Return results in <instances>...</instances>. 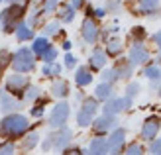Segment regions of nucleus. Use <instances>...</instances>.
Wrapping results in <instances>:
<instances>
[{"label": "nucleus", "mask_w": 161, "mask_h": 155, "mask_svg": "<svg viewBox=\"0 0 161 155\" xmlns=\"http://www.w3.org/2000/svg\"><path fill=\"white\" fill-rule=\"evenodd\" d=\"M159 98H161V85H159Z\"/></svg>", "instance_id": "obj_49"}, {"label": "nucleus", "mask_w": 161, "mask_h": 155, "mask_svg": "<svg viewBox=\"0 0 161 155\" xmlns=\"http://www.w3.org/2000/svg\"><path fill=\"white\" fill-rule=\"evenodd\" d=\"M110 149H108V141L106 137H92L91 143H88V147L85 151V155H108Z\"/></svg>", "instance_id": "obj_13"}, {"label": "nucleus", "mask_w": 161, "mask_h": 155, "mask_svg": "<svg viewBox=\"0 0 161 155\" xmlns=\"http://www.w3.org/2000/svg\"><path fill=\"white\" fill-rule=\"evenodd\" d=\"M51 145H53V143H51V136H47L45 140L42 141V149H43V151H49V149H51Z\"/></svg>", "instance_id": "obj_41"}, {"label": "nucleus", "mask_w": 161, "mask_h": 155, "mask_svg": "<svg viewBox=\"0 0 161 155\" xmlns=\"http://www.w3.org/2000/svg\"><path fill=\"white\" fill-rule=\"evenodd\" d=\"M88 65H91V69H94V71L104 69V65H106V53H104L102 49H94V51L91 53Z\"/></svg>", "instance_id": "obj_16"}, {"label": "nucleus", "mask_w": 161, "mask_h": 155, "mask_svg": "<svg viewBox=\"0 0 161 155\" xmlns=\"http://www.w3.org/2000/svg\"><path fill=\"white\" fill-rule=\"evenodd\" d=\"M10 2H16V0H10Z\"/></svg>", "instance_id": "obj_50"}, {"label": "nucleus", "mask_w": 161, "mask_h": 155, "mask_svg": "<svg viewBox=\"0 0 161 155\" xmlns=\"http://www.w3.org/2000/svg\"><path fill=\"white\" fill-rule=\"evenodd\" d=\"M39 92H42V91H39L37 86H28V88H26V94H24V100H26V102L37 100V98H39Z\"/></svg>", "instance_id": "obj_29"}, {"label": "nucleus", "mask_w": 161, "mask_h": 155, "mask_svg": "<svg viewBox=\"0 0 161 155\" xmlns=\"http://www.w3.org/2000/svg\"><path fill=\"white\" fill-rule=\"evenodd\" d=\"M59 0H43V12H53Z\"/></svg>", "instance_id": "obj_38"}, {"label": "nucleus", "mask_w": 161, "mask_h": 155, "mask_svg": "<svg viewBox=\"0 0 161 155\" xmlns=\"http://www.w3.org/2000/svg\"><path fill=\"white\" fill-rule=\"evenodd\" d=\"M159 130H161V120L157 116H149L146 122H143V126H142V140H146V141H153L157 134H159Z\"/></svg>", "instance_id": "obj_7"}, {"label": "nucleus", "mask_w": 161, "mask_h": 155, "mask_svg": "<svg viewBox=\"0 0 161 155\" xmlns=\"http://www.w3.org/2000/svg\"><path fill=\"white\" fill-rule=\"evenodd\" d=\"M20 102L14 98V96H10L8 92H2L0 94V110L2 112H14V110H18L20 108Z\"/></svg>", "instance_id": "obj_15"}, {"label": "nucleus", "mask_w": 161, "mask_h": 155, "mask_svg": "<svg viewBox=\"0 0 161 155\" xmlns=\"http://www.w3.org/2000/svg\"><path fill=\"white\" fill-rule=\"evenodd\" d=\"M116 80H118V73L114 71V67H112V69H106V71H102V83L112 85V83H116Z\"/></svg>", "instance_id": "obj_30"}, {"label": "nucleus", "mask_w": 161, "mask_h": 155, "mask_svg": "<svg viewBox=\"0 0 161 155\" xmlns=\"http://www.w3.org/2000/svg\"><path fill=\"white\" fill-rule=\"evenodd\" d=\"M73 18H75V10H73V8H65V10H63L61 12V20L63 22H73Z\"/></svg>", "instance_id": "obj_36"}, {"label": "nucleus", "mask_w": 161, "mask_h": 155, "mask_svg": "<svg viewBox=\"0 0 161 155\" xmlns=\"http://www.w3.org/2000/svg\"><path fill=\"white\" fill-rule=\"evenodd\" d=\"M8 63H12V55L8 51H0V71H2Z\"/></svg>", "instance_id": "obj_37"}, {"label": "nucleus", "mask_w": 161, "mask_h": 155, "mask_svg": "<svg viewBox=\"0 0 161 155\" xmlns=\"http://www.w3.org/2000/svg\"><path fill=\"white\" fill-rule=\"evenodd\" d=\"M22 6H12L10 10H6L4 16H2V22H4V31H14L16 26H18V22L20 20V16H22Z\"/></svg>", "instance_id": "obj_10"}, {"label": "nucleus", "mask_w": 161, "mask_h": 155, "mask_svg": "<svg viewBox=\"0 0 161 155\" xmlns=\"http://www.w3.org/2000/svg\"><path fill=\"white\" fill-rule=\"evenodd\" d=\"M0 155H16V147L12 141H6L0 145Z\"/></svg>", "instance_id": "obj_33"}, {"label": "nucleus", "mask_w": 161, "mask_h": 155, "mask_svg": "<svg viewBox=\"0 0 161 155\" xmlns=\"http://www.w3.org/2000/svg\"><path fill=\"white\" fill-rule=\"evenodd\" d=\"M75 83L79 86H86V85H91L92 83V73L88 71L86 67H79L77 73H75Z\"/></svg>", "instance_id": "obj_19"}, {"label": "nucleus", "mask_w": 161, "mask_h": 155, "mask_svg": "<svg viewBox=\"0 0 161 155\" xmlns=\"http://www.w3.org/2000/svg\"><path fill=\"white\" fill-rule=\"evenodd\" d=\"M132 108V98H128V96H122V98H116V96H112L110 100L104 102V116H116L118 112H124V110H130Z\"/></svg>", "instance_id": "obj_5"}, {"label": "nucleus", "mask_w": 161, "mask_h": 155, "mask_svg": "<svg viewBox=\"0 0 161 155\" xmlns=\"http://www.w3.org/2000/svg\"><path fill=\"white\" fill-rule=\"evenodd\" d=\"M143 75L151 80V86H155L157 80H161V67L159 65H147V67L143 69Z\"/></svg>", "instance_id": "obj_20"}, {"label": "nucleus", "mask_w": 161, "mask_h": 155, "mask_svg": "<svg viewBox=\"0 0 161 155\" xmlns=\"http://www.w3.org/2000/svg\"><path fill=\"white\" fill-rule=\"evenodd\" d=\"M157 6H159V0H140L138 10H140L142 14H151Z\"/></svg>", "instance_id": "obj_25"}, {"label": "nucleus", "mask_w": 161, "mask_h": 155, "mask_svg": "<svg viewBox=\"0 0 161 155\" xmlns=\"http://www.w3.org/2000/svg\"><path fill=\"white\" fill-rule=\"evenodd\" d=\"M80 34H83V39L86 43H94L96 39H98V26H96V22L86 18L83 22V28H80Z\"/></svg>", "instance_id": "obj_14"}, {"label": "nucleus", "mask_w": 161, "mask_h": 155, "mask_svg": "<svg viewBox=\"0 0 161 155\" xmlns=\"http://www.w3.org/2000/svg\"><path fill=\"white\" fill-rule=\"evenodd\" d=\"M43 34H45V36H55V34H59V22H49V24L45 26Z\"/></svg>", "instance_id": "obj_35"}, {"label": "nucleus", "mask_w": 161, "mask_h": 155, "mask_svg": "<svg viewBox=\"0 0 161 155\" xmlns=\"http://www.w3.org/2000/svg\"><path fill=\"white\" fill-rule=\"evenodd\" d=\"M75 65H77V57H73L71 53L65 55V67L67 69H75Z\"/></svg>", "instance_id": "obj_39"}, {"label": "nucleus", "mask_w": 161, "mask_h": 155, "mask_svg": "<svg viewBox=\"0 0 161 155\" xmlns=\"http://www.w3.org/2000/svg\"><path fill=\"white\" fill-rule=\"evenodd\" d=\"M12 67L16 73H28L36 67V57L31 53V49L22 47L16 51V55H12Z\"/></svg>", "instance_id": "obj_2"}, {"label": "nucleus", "mask_w": 161, "mask_h": 155, "mask_svg": "<svg viewBox=\"0 0 161 155\" xmlns=\"http://www.w3.org/2000/svg\"><path fill=\"white\" fill-rule=\"evenodd\" d=\"M31 116H34V118H42L43 116V106H36V108L31 110Z\"/></svg>", "instance_id": "obj_43"}, {"label": "nucleus", "mask_w": 161, "mask_h": 155, "mask_svg": "<svg viewBox=\"0 0 161 155\" xmlns=\"http://www.w3.org/2000/svg\"><path fill=\"white\" fill-rule=\"evenodd\" d=\"M51 94L55 96V98H65V96L69 94V85H67V80H63V79H57L55 83L51 85Z\"/></svg>", "instance_id": "obj_18"}, {"label": "nucleus", "mask_w": 161, "mask_h": 155, "mask_svg": "<svg viewBox=\"0 0 161 155\" xmlns=\"http://www.w3.org/2000/svg\"><path fill=\"white\" fill-rule=\"evenodd\" d=\"M63 155H85V153L80 151L79 147H67L65 151H63Z\"/></svg>", "instance_id": "obj_40"}, {"label": "nucleus", "mask_w": 161, "mask_h": 155, "mask_svg": "<svg viewBox=\"0 0 161 155\" xmlns=\"http://www.w3.org/2000/svg\"><path fill=\"white\" fill-rule=\"evenodd\" d=\"M28 128H30V122L26 116H22V114H10V116H6L0 122V136L16 140V137H22L26 134Z\"/></svg>", "instance_id": "obj_1"}, {"label": "nucleus", "mask_w": 161, "mask_h": 155, "mask_svg": "<svg viewBox=\"0 0 161 155\" xmlns=\"http://www.w3.org/2000/svg\"><path fill=\"white\" fill-rule=\"evenodd\" d=\"M47 47H49L47 37H37L34 42V45H31V53H34V55H43L47 51Z\"/></svg>", "instance_id": "obj_24"}, {"label": "nucleus", "mask_w": 161, "mask_h": 155, "mask_svg": "<svg viewBox=\"0 0 161 155\" xmlns=\"http://www.w3.org/2000/svg\"><path fill=\"white\" fill-rule=\"evenodd\" d=\"M37 143H39V134L31 132L22 140V147H24V151H31L34 147H37Z\"/></svg>", "instance_id": "obj_22"}, {"label": "nucleus", "mask_w": 161, "mask_h": 155, "mask_svg": "<svg viewBox=\"0 0 161 155\" xmlns=\"http://www.w3.org/2000/svg\"><path fill=\"white\" fill-rule=\"evenodd\" d=\"M128 61H130L132 67H138V65H143L146 61H149V51L143 47L142 42L134 43V47L130 49V57H128Z\"/></svg>", "instance_id": "obj_9"}, {"label": "nucleus", "mask_w": 161, "mask_h": 155, "mask_svg": "<svg viewBox=\"0 0 161 155\" xmlns=\"http://www.w3.org/2000/svg\"><path fill=\"white\" fill-rule=\"evenodd\" d=\"M71 47H73V43H71V42H63V49H71Z\"/></svg>", "instance_id": "obj_47"}, {"label": "nucleus", "mask_w": 161, "mask_h": 155, "mask_svg": "<svg viewBox=\"0 0 161 155\" xmlns=\"http://www.w3.org/2000/svg\"><path fill=\"white\" fill-rule=\"evenodd\" d=\"M42 57H43V61H45V63H55V57H57V49L49 45V47H47V51H45Z\"/></svg>", "instance_id": "obj_32"}, {"label": "nucleus", "mask_w": 161, "mask_h": 155, "mask_svg": "<svg viewBox=\"0 0 161 155\" xmlns=\"http://www.w3.org/2000/svg\"><path fill=\"white\" fill-rule=\"evenodd\" d=\"M31 36H34V30H31L28 24H18V26H16V37H18L20 42H28V39H31Z\"/></svg>", "instance_id": "obj_23"}, {"label": "nucleus", "mask_w": 161, "mask_h": 155, "mask_svg": "<svg viewBox=\"0 0 161 155\" xmlns=\"http://www.w3.org/2000/svg\"><path fill=\"white\" fill-rule=\"evenodd\" d=\"M6 88H8V92H22V91H26V88H28V77L22 75V73H14V75L8 77Z\"/></svg>", "instance_id": "obj_12"}, {"label": "nucleus", "mask_w": 161, "mask_h": 155, "mask_svg": "<svg viewBox=\"0 0 161 155\" xmlns=\"http://www.w3.org/2000/svg\"><path fill=\"white\" fill-rule=\"evenodd\" d=\"M71 140H73V132H71L69 128H59L57 134H51V149L57 151V153H63L69 145H71Z\"/></svg>", "instance_id": "obj_6"}, {"label": "nucleus", "mask_w": 161, "mask_h": 155, "mask_svg": "<svg viewBox=\"0 0 161 155\" xmlns=\"http://www.w3.org/2000/svg\"><path fill=\"white\" fill-rule=\"evenodd\" d=\"M120 51H122V42H120V39H110L106 43V53L108 55L116 57V55H120Z\"/></svg>", "instance_id": "obj_27"}, {"label": "nucleus", "mask_w": 161, "mask_h": 155, "mask_svg": "<svg viewBox=\"0 0 161 155\" xmlns=\"http://www.w3.org/2000/svg\"><path fill=\"white\" fill-rule=\"evenodd\" d=\"M116 118L114 116H102L100 118H96V120H92V128H94V132L98 134V136H102V134H106V132H112V130L116 128Z\"/></svg>", "instance_id": "obj_11"}, {"label": "nucleus", "mask_w": 161, "mask_h": 155, "mask_svg": "<svg viewBox=\"0 0 161 155\" xmlns=\"http://www.w3.org/2000/svg\"><path fill=\"white\" fill-rule=\"evenodd\" d=\"M43 77H59V73H61V65L59 63H45L43 65Z\"/></svg>", "instance_id": "obj_26"}, {"label": "nucleus", "mask_w": 161, "mask_h": 155, "mask_svg": "<svg viewBox=\"0 0 161 155\" xmlns=\"http://www.w3.org/2000/svg\"><path fill=\"white\" fill-rule=\"evenodd\" d=\"M151 42H153V43L159 47V49H161V30H159V31H155V34L151 36Z\"/></svg>", "instance_id": "obj_42"}, {"label": "nucleus", "mask_w": 161, "mask_h": 155, "mask_svg": "<svg viewBox=\"0 0 161 155\" xmlns=\"http://www.w3.org/2000/svg\"><path fill=\"white\" fill-rule=\"evenodd\" d=\"M149 153L151 155H161V137H155L153 141H149Z\"/></svg>", "instance_id": "obj_34"}, {"label": "nucleus", "mask_w": 161, "mask_h": 155, "mask_svg": "<svg viewBox=\"0 0 161 155\" xmlns=\"http://www.w3.org/2000/svg\"><path fill=\"white\" fill-rule=\"evenodd\" d=\"M143 153H146V151H143V145L138 143V141L126 145V149H124V155H143Z\"/></svg>", "instance_id": "obj_28"}, {"label": "nucleus", "mask_w": 161, "mask_h": 155, "mask_svg": "<svg viewBox=\"0 0 161 155\" xmlns=\"http://www.w3.org/2000/svg\"><path fill=\"white\" fill-rule=\"evenodd\" d=\"M114 71L118 73V79H128V77H132V71L134 67L130 65V61H118V65L114 67Z\"/></svg>", "instance_id": "obj_21"}, {"label": "nucleus", "mask_w": 161, "mask_h": 155, "mask_svg": "<svg viewBox=\"0 0 161 155\" xmlns=\"http://www.w3.org/2000/svg\"><path fill=\"white\" fill-rule=\"evenodd\" d=\"M106 141H108L110 153H122L124 145H126V130L124 128H114L110 132V137Z\"/></svg>", "instance_id": "obj_8"}, {"label": "nucleus", "mask_w": 161, "mask_h": 155, "mask_svg": "<svg viewBox=\"0 0 161 155\" xmlns=\"http://www.w3.org/2000/svg\"><path fill=\"white\" fill-rule=\"evenodd\" d=\"M94 16H96V18H104V16H106V10H104V8H96Z\"/></svg>", "instance_id": "obj_45"}, {"label": "nucleus", "mask_w": 161, "mask_h": 155, "mask_svg": "<svg viewBox=\"0 0 161 155\" xmlns=\"http://www.w3.org/2000/svg\"><path fill=\"white\" fill-rule=\"evenodd\" d=\"M0 20H2V16H0Z\"/></svg>", "instance_id": "obj_52"}, {"label": "nucleus", "mask_w": 161, "mask_h": 155, "mask_svg": "<svg viewBox=\"0 0 161 155\" xmlns=\"http://www.w3.org/2000/svg\"><path fill=\"white\" fill-rule=\"evenodd\" d=\"M108 155H122V153H108Z\"/></svg>", "instance_id": "obj_48"}, {"label": "nucleus", "mask_w": 161, "mask_h": 155, "mask_svg": "<svg viewBox=\"0 0 161 155\" xmlns=\"http://www.w3.org/2000/svg\"><path fill=\"white\" fill-rule=\"evenodd\" d=\"M80 2H83V0H71V8L75 10V8H79V6H80Z\"/></svg>", "instance_id": "obj_46"}, {"label": "nucleus", "mask_w": 161, "mask_h": 155, "mask_svg": "<svg viewBox=\"0 0 161 155\" xmlns=\"http://www.w3.org/2000/svg\"><path fill=\"white\" fill-rule=\"evenodd\" d=\"M69 114H71V106L67 102H59V104H55L53 106V110L49 114V126L53 130H59L65 126V122L69 118Z\"/></svg>", "instance_id": "obj_4"}, {"label": "nucleus", "mask_w": 161, "mask_h": 155, "mask_svg": "<svg viewBox=\"0 0 161 155\" xmlns=\"http://www.w3.org/2000/svg\"><path fill=\"white\" fill-rule=\"evenodd\" d=\"M112 92H114V91H112V85H108V83H100L98 86L94 88V98L106 102V100H110L112 96H114Z\"/></svg>", "instance_id": "obj_17"}, {"label": "nucleus", "mask_w": 161, "mask_h": 155, "mask_svg": "<svg viewBox=\"0 0 161 155\" xmlns=\"http://www.w3.org/2000/svg\"><path fill=\"white\" fill-rule=\"evenodd\" d=\"M96 110H98V102H96V98H86L83 102V106H80V110L77 112V124L80 128L91 126L92 120H94Z\"/></svg>", "instance_id": "obj_3"}, {"label": "nucleus", "mask_w": 161, "mask_h": 155, "mask_svg": "<svg viewBox=\"0 0 161 155\" xmlns=\"http://www.w3.org/2000/svg\"><path fill=\"white\" fill-rule=\"evenodd\" d=\"M159 61H161V55H159Z\"/></svg>", "instance_id": "obj_51"}, {"label": "nucleus", "mask_w": 161, "mask_h": 155, "mask_svg": "<svg viewBox=\"0 0 161 155\" xmlns=\"http://www.w3.org/2000/svg\"><path fill=\"white\" fill-rule=\"evenodd\" d=\"M132 34H134V37H143V36H146V31H143V28H134V31H132Z\"/></svg>", "instance_id": "obj_44"}, {"label": "nucleus", "mask_w": 161, "mask_h": 155, "mask_svg": "<svg viewBox=\"0 0 161 155\" xmlns=\"http://www.w3.org/2000/svg\"><path fill=\"white\" fill-rule=\"evenodd\" d=\"M140 92H142L140 83H130V85L126 86V96H128V98H136Z\"/></svg>", "instance_id": "obj_31"}]
</instances>
